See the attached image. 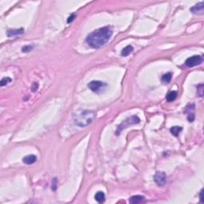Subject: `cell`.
<instances>
[{
  "mask_svg": "<svg viewBox=\"0 0 204 204\" xmlns=\"http://www.w3.org/2000/svg\"><path fill=\"white\" fill-rule=\"evenodd\" d=\"M112 35V30L111 27H101L89 34L86 38V42L93 49H99L109 42Z\"/></svg>",
  "mask_w": 204,
  "mask_h": 204,
  "instance_id": "cell-1",
  "label": "cell"
},
{
  "mask_svg": "<svg viewBox=\"0 0 204 204\" xmlns=\"http://www.w3.org/2000/svg\"><path fill=\"white\" fill-rule=\"evenodd\" d=\"M95 112L91 110H83L73 115V121L76 125L84 128L89 125L95 118Z\"/></svg>",
  "mask_w": 204,
  "mask_h": 204,
  "instance_id": "cell-2",
  "label": "cell"
},
{
  "mask_svg": "<svg viewBox=\"0 0 204 204\" xmlns=\"http://www.w3.org/2000/svg\"><path fill=\"white\" fill-rule=\"evenodd\" d=\"M140 122V119L136 115L129 116V118L125 119V120H123V121L118 125L117 129H116V135L119 136L124 129H127L128 127L131 126V125H137Z\"/></svg>",
  "mask_w": 204,
  "mask_h": 204,
  "instance_id": "cell-3",
  "label": "cell"
},
{
  "mask_svg": "<svg viewBox=\"0 0 204 204\" xmlns=\"http://www.w3.org/2000/svg\"><path fill=\"white\" fill-rule=\"evenodd\" d=\"M203 62V58L202 55H194L191 58H188L185 62V65L188 67H194Z\"/></svg>",
  "mask_w": 204,
  "mask_h": 204,
  "instance_id": "cell-4",
  "label": "cell"
},
{
  "mask_svg": "<svg viewBox=\"0 0 204 204\" xmlns=\"http://www.w3.org/2000/svg\"><path fill=\"white\" fill-rule=\"evenodd\" d=\"M106 85L105 82H102L101 81H92L91 82L88 84V87L89 89H91L92 92H99L101 91L102 89H104L105 87H106Z\"/></svg>",
  "mask_w": 204,
  "mask_h": 204,
  "instance_id": "cell-5",
  "label": "cell"
},
{
  "mask_svg": "<svg viewBox=\"0 0 204 204\" xmlns=\"http://www.w3.org/2000/svg\"><path fill=\"white\" fill-rule=\"evenodd\" d=\"M154 181L158 186H164L167 183V175L164 171H158L154 175Z\"/></svg>",
  "mask_w": 204,
  "mask_h": 204,
  "instance_id": "cell-6",
  "label": "cell"
},
{
  "mask_svg": "<svg viewBox=\"0 0 204 204\" xmlns=\"http://www.w3.org/2000/svg\"><path fill=\"white\" fill-rule=\"evenodd\" d=\"M194 110H195V105L194 104H190L186 107L185 109V113L188 114V120L189 122H193L195 118V113H194Z\"/></svg>",
  "mask_w": 204,
  "mask_h": 204,
  "instance_id": "cell-7",
  "label": "cell"
},
{
  "mask_svg": "<svg viewBox=\"0 0 204 204\" xmlns=\"http://www.w3.org/2000/svg\"><path fill=\"white\" fill-rule=\"evenodd\" d=\"M190 10H191V12H192L193 14L203 15L204 13L203 2H201V3H199L195 4L194 7H191V9H190Z\"/></svg>",
  "mask_w": 204,
  "mask_h": 204,
  "instance_id": "cell-8",
  "label": "cell"
},
{
  "mask_svg": "<svg viewBox=\"0 0 204 204\" xmlns=\"http://www.w3.org/2000/svg\"><path fill=\"white\" fill-rule=\"evenodd\" d=\"M24 33V30L23 29H14V30H9L7 31V36L9 38H12V37L18 36L21 34H23Z\"/></svg>",
  "mask_w": 204,
  "mask_h": 204,
  "instance_id": "cell-9",
  "label": "cell"
},
{
  "mask_svg": "<svg viewBox=\"0 0 204 204\" xmlns=\"http://www.w3.org/2000/svg\"><path fill=\"white\" fill-rule=\"evenodd\" d=\"M36 160H37V157L34 155H27V156H25V157L23 159V163L28 165L33 164H34V163L36 162Z\"/></svg>",
  "mask_w": 204,
  "mask_h": 204,
  "instance_id": "cell-10",
  "label": "cell"
},
{
  "mask_svg": "<svg viewBox=\"0 0 204 204\" xmlns=\"http://www.w3.org/2000/svg\"><path fill=\"white\" fill-rule=\"evenodd\" d=\"M145 198L143 195H134L132 196L129 199V203L132 204H137L143 203L144 201Z\"/></svg>",
  "mask_w": 204,
  "mask_h": 204,
  "instance_id": "cell-11",
  "label": "cell"
},
{
  "mask_svg": "<svg viewBox=\"0 0 204 204\" xmlns=\"http://www.w3.org/2000/svg\"><path fill=\"white\" fill-rule=\"evenodd\" d=\"M95 199L97 202H98L99 203H103L105 200V194L102 191H98L95 194Z\"/></svg>",
  "mask_w": 204,
  "mask_h": 204,
  "instance_id": "cell-12",
  "label": "cell"
},
{
  "mask_svg": "<svg viewBox=\"0 0 204 204\" xmlns=\"http://www.w3.org/2000/svg\"><path fill=\"white\" fill-rule=\"evenodd\" d=\"M133 47H132V46H125L124 49H122L121 51V55L123 57H127L129 56L130 53H132V51H133Z\"/></svg>",
  "mask_w": 204,
  "mask_h": 204,
  "instance_id": "cell-13",
  "label": "cell"
},
{
  "mask_svg": "<svg viewBox=\"0 0 204 204\" xmlns=\"http://www.w3.org/2000/svg\"><path fill=\"white\" fill-rule=\"evenodd\" d=\"M183 128L179 127V126H174V127H171L170 129V132H171V134L175 136H178L179 135V133L182 132Z\"/></svg>",
  "mask_w": 204,
  "mask_h": 204,
  "instance_id": "cell-14",
  "label": "cell"
},
{
  "mask_svg": "<svg viewBox=\"0 0 204 204\" xmlns=\"http://www.w3.org/2000/svg\"><path fill=\"white\" fill-rule=\"evenodd\" d=\"M166 98H167V101L168 102L174 101L177 98V92H175V91H171V92H169L168 95H167Z\"/></svg>",
  "mask_w": 204,
  "mask_h": 204,
  "instance_id": "cell-15",
  "label": "cell"
},
{
  "mask_svg": "<svg viewBox=\"0 0 204 204\" xmlns=\"http://www.w3.org/2000/svg\"><path fill=\"white\" fill-rule=\"evenodd\" d=\"M171 77H172V73H167L166 74H164L162 77V81L165 84H168L171 82Z\"/></svg>",
  "mask_w": 204,
  "mask_h": 204,
  "instance_id": "cell-16",
  "label": "cell"
},
{
  "mask_svg": "<svg viewBox=\"0 0 204 204\" xmlns=\"http://www.w3.org/2000/svg\"><path fill=\"white\" fill-rule=\"evenodd\" d=\"M197 95L200 97L203 96V84H200L197 86Z\"/></svg>",
  "mask_w": 204,
  "mask_h": 204,
  "instance_id": "cell-17",
  "label": "cell"
},
{
  "mask_svg": "<svg viewBox=\"0 0 204 204\" xmlns=\"http://www.w3.org/2000/svg\"><path fill=\"white\" fill-rule=\"evenodd\" d=\"M10 81H11V78H10V77H3V79L1 80V81H0V86H6V85H7L8 83H10Z\"/></svg>",
  "mask_w": 204,
  "mask_h": 204,
  "instance_id": "cell-18",
  "label": "cell"
},
{
  "mask_svg": "<svg viewBox=\"0 0 204 204\" xmlns=\"http://www.w3.org/2000/svg\"><path fill=\"white\" fill-rule=\"evenodd\" d=\"M33 48H34L33 46H31V45H28V46H23L22 50H23V52H24V53H28V52H30V51L33 49Z\"/></svg>",
  "mask_w": 204,
  "mask_h": 204,
  "instance_id": "cell-19",
  "label": "cell"
},
{
  "mask_svg": "<svg viewBox=\"0 0 204 204\" xmlns=\"http://www.w3.org/2000/svg\"><path fill=\"white\" fill-rule=\"evenodd\" d=\"M57 185H58V179L56 178H53V182H52V189L53 191H55L57 188Z\"/></svg>",
  "mask_w": 204,
  "mask_h": 204,
  "instance_id": "cell-20",
  "label": "cell"
},
{
  "mask_svg": "<svg viewBox=\"0 0 204 204\" xmlns=\"http://www.w3.org/2000/svg\"><path fill=\"white\" fill-rule=\"evenodd\" d=\"M76 18V14H71V16H69V18H68V20H67V23H71V22H73V19Z\"/></svg>",
  "mask_w": 204,
  "mask_h": 204,
  "instance_id": "cell-21",
  "label": "cell"
},
{
  "mask_svg": "<svg viewBox=\"0 0 204 204\" xmlns=\"http://www.w3.org/2000/svg\"><path fill=\"white\" fill-rule=\"evenodd\" d=\"M199 199H200V202L202 203H204V199H203V189H202L199 193Z\"/></svg>",
  "mask_w": 204,
  "mask_h": 204,
  "instance_id": "cell-22",
  "label": "cell"
}]
</instances>
